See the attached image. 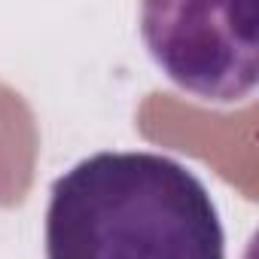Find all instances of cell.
Wrapping results in <instances>:
<instances>
[{
    "instance_id": "1",
    "label": "cell",
    "mask_w": 259,
    "mask_h": 259,
    "mask_svg": "<svg viewBox=\"0 0 259 259\" xmlns=\"http://www.w3.org/2000/svg\"><path fill=\"white\" fill-rule=\"evenodd\" d=\"M46 259H226L207 186L162 153H98L52 183Z\"/></svg>"
},
{
    "instance_id": "2",
    "label": "cell",
    "mask_w": 259,
    "mask_h": 259,
    "mask_svg": "<svg viewBox=\"0 0 259 259\" xmlns=\"http://www.w3.org/2000/svg\"><path fill=\"white\" fill-rule=\"evenodd\" d=\"M141 34L162 70L198 98L238 101L256 85V4H147Z\"/></svg>"
}]
</instances>
